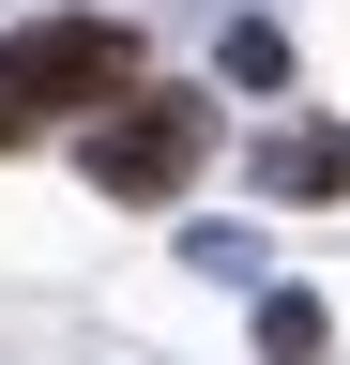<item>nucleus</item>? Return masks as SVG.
<instances>
[{
	"label": "nucleus",
	"instance_id": "7ed1b4c3",
	"mask_svg": "<svg viewBox=\"0 0 350 365\" xmlns=\"http://www.w3.org/2000/svg\"><path fill=\"white\" fill-rule=\"evenodd\" d=\"M259 350H289V365H304V350H320V304H304V289H274V304H259Z\"/></svg>",
	"mask_w": 350,
	"mask_h": 365
},
{
	"label": "nucleus",
	"instance_id": "f257e3e1",
	"mask_svg": "<svg viewBox=\"0 0 350 365\" xmlns=\"http://www.w3.org/2000/svg\"><path fill=\"white\" fill-rule=\"evenodd\" d=\"M122 91H138V31H122V16H46V31H16V46H0V153L46 137L61 107H122Z\"/></svg>",
	"mask_w": 350,
	"mask_h": 365
},
{
	"label": "nucleus",
	"instance_id": "f03ea898",
	"mask_svg": "<svg viewBox=\"0 0 350 365\" xmlns=\"http://www.w3.org/2000/svg\"><path fill=\"white\" fill-rule=\"evenodd\" d=\"M198 153H213V107H198V91H122V107L92 122V182H107V198H183Z\"/></svg>",
	"mask_w": 350,
	"mask_h": 365
}]
</instances>
